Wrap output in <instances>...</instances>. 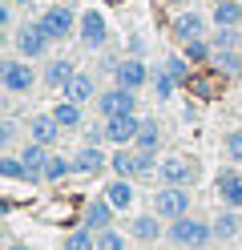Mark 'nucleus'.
<instances>
[{"label": "nucleus", "mask_w": 242, "mask_h": 250, "mask_svg": "<svg viewBox=\"0 0 242 250\" xmlns=\"http://www.w3.org/2000/svg\"><path fill=\"white\" fill-rule=\"evenodd\" d=\"M77 37H81V44L85 49H105V41H109V24H105V17L97 8H89V12H81V24H77Z\"/></svg>", "instance_id": "nucleus-8"}, {"label": "nucleus", "mask_w": 242, "mask_h": 250, "mask_svg": "<svg viewBox=\"0 0 242 250\" xmlns=\"http://www.w3.org/2000/svg\"><path fill=\"white\" fill-rule=\"evenodd\" d=\"M69 174H77V169H73V158L48 153V162H44V182H48V186H57V182H65Z\"/></svg>", "instance_id": "nucleus-27"}, {"label": "nucleus", "mask_w": 242, "mask_h": 250, "mask_svg": "<svg viewBox=\"0 0 242 250\" xmlns=\"http://www.w3.org/2000/svg\"><path fill=\"white\" fill-rule=\"evenodd\" d=\"M101 142H109V133H105V117H101V125H89V129H85V146H101Z\"/></svg>", "instance_id": "nucleus-35"}, {"label": "nucleus", "mask_w": 242, "mask_h": 250, "mask_svg": "<svg viewBox=\"0 0 242 250\" xmlns=\"http://www.w3.org/2000/svg\"><path fill=\"white\" fill-rule=\"evenodd\" d=\"M81 226H89V230H105V226H113V202L101 194V198H93L89 206H85V214H81Z\"/></svg>", "instance_id": "nucleus-16"}, {"label": "nucleus", "mask_w": 242, "mask_h": 250, "mask_svg": "<svg viewBox=\"0 0 242 250\" xmlns=\"http://www.w3.org/2000/svg\"><path fill=\"white\" fill-rule=\"evenodd\" d=\"M41 24H44V33L53 37L57 44H65V41H69V37L77 33L81 17H77V12L69 8V0H65V4H48V8L41 12Z\"/></svg>", "instance_id": "nucleus-4"}, {"label": "nucleus", "mask_w": 242, "mask_h": 250, "mask_svg": "<svg viewBox=\"0 0 242 250\" xmlns=\"http://www.w3.org/2000/svg\"><path fill=\"white\" fill-rule=\"evenodd\" d=\"M214 194H218L222 206L242 210V169H222V174L214 178Z\"/></svg>", "instance_id": "nucleus-11"}, {"label": "nucleus", "mask_w": 242, "mask_h": 250, "mask_svg": "<svg viewBox=\"0 0 242 250\" xmlns=\"http://www.w3.org/2000/svg\"><path fill=\"white\" fill-rule=\"evenodd\" d=\"M12 137H16V121H4V125H0V146H12Z\"/></svg>", "instance_id": "nucleus-37"}, {"label": "nucleus", "mask_w": 242, "mask_h": 250, "mask_svg": "<svg viewBox=\"0 0 242 250\" xmlns=\"http://www.w3.org/2000/svg\"><path fill=\"white\" fill-rule=\"evenodd\" d=\"M53 117L61 121V129H81V125H85V113H81V105L69 101V97H61V101L53 105Z\"/></svg>", "instance_id": "nucleus-22"}, {"label": "nucleus", "mask_w": 242, "mask_h": 250, "mask_svg": "<svg viewBox=\"0 0 242 250\" xmlns=\"http://www.w3.org/2000/svg\"><path fill=\"white\" fill-rule=\"evenodd\" d=\"M133 146L145 149V153H157V146H161V125H157L154 117H141V129H137V137H133Z\"/></svg>", "instance_id": "nucleus-24"}, {"label": "nucleus", "mask_w": 242, "mask_h": 250, "mask_svg": "<svg viewBox=\"0 0 242 250\" xmlns=\"http://www.w3.org/2000/svg\"><path fill=\"white\" fill-rule=\"evenodd\" d=\"M161 222H166V218H161L157 210L129 218V238H137V242H157V238H161Z\"/></svg>", "instance_id": "nucleus-14"}, {"label": "nucleus", "mask_w": 242, "mask_h": 250, "mask_svg": "<svg viewBox=\"0 0 242 250\" xmlns=\"http://www.w3.org/2000/svg\"><path fill=\"white\" fill-rule=\"evenodd\" d=\"M157 182H166V186H194L198 182V158H190V153H170V158H161Z\"/></svg>", "instance_id": "nucleus-5"}, {"label": "nucleus", "mask_w": 242, "mask_h": 250, "mask_svg": "<svg viewBox=\"0 0 242 250\" xmlns=\"http://www.w3.org/2000/svg\"><path fill=\"white\" fill-rule=\"evenodd\" d=\"M97 250H129V238L117 234L113 226H105V230H97Z\"/></svg>", "instance_id": "nucleus-31"}, {"label": "nucleus", "mask_w": 242, "mask_h": 250, "mask_svg": "<svg viewBox=\"0 0 242 250\" xmlns=\"http://www.w3.org/2000/svg\"><path fill=\"white\" fill-rule=\"evenodd\" d=\"M137 129H141V117L137 113H113V117H105V133H109L113 146H133Z\"/></svg>", "instance_id": "nucleus-9"}, {"label": "nucleus", "mask_w": 242, "mask_h": 250, "mask_svg": "<svg viewBox=\"0 0 242 250\" xmlns=\"http://www.w3.org/2000/svg\"><path fill=\"white\" fill-rule=\"evenodd\" d=\"M12 21H16V4H12V0H4V4H0V28H16Z\"/></svg>", "instance_id": "nucleus-36"}, {"label": "nucleus", "mask_w": 242, "mask_h": 250, "mask_svg": "<svg viewBox=\"0 0 242 250\" xmlns=\"http://www.w3.org/2000/svg\"><path fill=\"white\" fill-rule=\"evenodd\" d=\"M65 250H97V230H89V226L73 230L69 238H65Z\"/></svg>", "instance_id": "nucleus-30"}, {"label": "nucleus", "mask_w": 242, "mask_h": 250, "mask_svg": "<svg viewBox=\"0 0 242 250\" xmlns=\"http://www.w3.org/2000/svg\"><path fill=\"white\" fill-rule=\"evenodd\" d=\"M73 77H77V65H73L69 57H53V61L44 65V81L53 85V89H65Z\"/></svg>", "instance_id": "nucleus-20"}, {"label": "nucleus", "mask_w": 242, "mask_h": 250, "mask_svg": "<svg viewBox=\"0 0 242 250\" xmlns=\"http://www.w3.org/2000/svg\"><path fill=\"white\" fill-rule=\"evenodd\" d=\"M170 33H174V41H194V37H206V21L198 17V12H182V17H177L174 21V28H170Z\"/></svg>", "instance_id": "nucleus-21"}, {"label": "nucleus", "mask_w": 242, "mask_h": 250, "mask_svg": "<svg viewBox=\"0 0 242 250\" xmlns=\"http://www.w3.org/2000/svg\"><path fill=\"white\" fill-rule=\"evenodd\" d=\"M109 169L121 178H137V149L117 146V153H109Z\"/></svg>", "instance_id": "nucleus-23"}, {"label": "nucleus", "mask_w": 242, "mask_h": 250, "mask_svg": "<svg viewBox=\"0 0 242 250\" xmlns=\"http://www.w3.org/2000/svg\"><path fill=\"white\" fill-rule=\"evenodd\" d=\"M214 24L218 28H238L242 24V4L238 0H218L214 4Z\"/></svg>", "instance_id": "nucleus-25"}, {"label": "nucleus", "mask_w": 242, "mask_h": 250, "mask_svg": "<svg viewBox=\"0 0 242 250\" xmlns=\"http://www.w3.org/2000/svg\"><path fill=\"white\" fill-rule=\"evenodd\" d=\"M12 44H16V53H21V57H28V61H44L48 49H53L57 41L44 33L41 21H28V24H21V28H12Z\"/></svg>", "instance_id": "nucleus-2"}, {"label": "nucleus", "mask_w": 242, "mask_h": 250, "mask_svg": "<svg viewBox=\"0 0 242 250\" xmlns=\"http://www.w3.org/2000/svg\"><path fill=\"white\" fill-rule=\"evenodd\" d=\"M238 28H218L214 33V49H238Z\"/></svg>", "instance_id": "nucleus-34"}, {"label": "nucleus", "mask_w": 242, "mask_h": 250, "mask_svg": "<svg viewBox=\"0 0 242 250\" xmlns=\"http://www.w3.org/2000/svg\"><path fill=\"white\" fill-rule=\"evenodd\" d=\"M105 166H109V153L101 146H81L73 153V169H77V174H101Z\"/></svg>", "instance_id": "nucleus-15"}, {"label": "nucleus", "mask_w": 242, "mask_h": 250, "mask_svg": "<svg viewBox=\"0 0 242 250\" xmlns=\"http://www.w3.org/2000/svg\"><path fill=\"white\" fill-rule=\"evenodd\" d=\"M113 77H117V85H125V89H133V93H141L145 85H150V69H145V61H137V57H129V61H117L113 65Z\"/></svg>", "instance_id": "nucleus-10"}, {"label": "nucleus", "mask_w": 242, "mask_h": 250, "mask_svg": "<svg viewBox=\"0 0 242 250\" xmlns=\"http://www.w3.org/2000/svg\"><path fill=\"white\" fill-rule=\"evenodd\" d=\"M61 93H65L69 101H77V105H89V101H97V81H93L89 73H77Z\"/></svg>", "instance_id": "nucleus-19"}, {"label": "nucleus", "mask_w": 242, "mask_h": 250, "mask_svg": "<svg viewBox=\"0 0 242 250\" xmlns=\"http://www.w3.org/2000/svg\"><path fill=\"white\" fill-rule=\"evenodd\" d=\"M226 153H230V158H242V133H230V137H226Z\"/></svg>", "instance_id": "nucleus-38"}, {"label": "nucleus", "mask_w": 242, "mask_h": 250, "mask_svg": "<svg viewBox=\"0 0 242 250\" xmlns=\"http://www.w3.org/2000/svg\"><path fill=\"white\" fill-rule=\"evenodd\" d=\"M101 194L113 202V210H129V206H133V198H137V190H133V178H121V174L113 178Z\"/></svg>", "instance_id": "nucleus-18"}, {"label": "nucleus", "mask_w": 242, "mask_h": 250, "mask_svg": "<svg viewBox=\"0 0 242 250\" xmlns=\"http://www.w3.org/2000/svg\"><path fill=\"white\" fill-rule=\"evenodd\" d=\"M214 4H218V0H214Z\"/></svg>", "instance_id": "nucleus-42"}, {"label": "nucleus", "mask_w": 242, "mask_h": 250, "mask_svg": "<svg viewBox=\"0 0 242 250\" xmlns=\"http://www.w3.org/2000/svg\"><path fill=\"white\" fill-rule=\"evenodd\" d=\"M21 158H24V166H28V182H32V186H37V182H44L48 146H41V142H32V137H28V146L21 149Z\"/></svg>", "instance_id": "nucleus-17"}, {"label": "nucleus", "mask_w": 242, "mask_h": 250, "mask_svg": "<svg viewBox=\"0 0 242 250\" xmlns=\"http://www.w3.org/2000/svg\"><path fill=\"white\" fill-rule=\"evenodd\" d=\"M161 65L170 69V77H174L177 85H182L186 77H190V61H186V53H182V57H166V61H161Z\"/></svg>", "instance_id": "nucleus-33"}, {"label": "nucleus", "mask_w": 242, "mask_h": 250, "mask_svg": "<svg viewBox=\"0 0 242 250\" xmlns=\"http://www.w3.org/2000/svg\"><path fill=\"white\" fill-rule=\"evenodd\" d=\"M97 113L113 117V113H137V93L125 85H113L105 93H97Z\"/></svg>", "instance_id": "nucleus-7"}, {"label": "nucleus", "mask_w": 242, "mask_h": 250, "mask_svg": "<svg viewBox=\"0 0 242 250\" xmlns=\"http://www.w3.org/2000/svg\"><path fill=\"white\" fill-rule=\"evenodd\" d=\"M182 53L190 65H206V61H214V41H206V37H194L182 44Z\"/></svg>", "instance_id": "nucleus-26"}, {"label": "nucleus", "mask_w": 242, "mask_h": 250, "mask_svg": "<svg viewBox=\"0 0 242 250\" xmlns=\"http://www.w3.org/2000/svg\"><path fill=\"white\" fill-rule=\"evenodd\" d=\"M214 222V242H234L238 234H242V210H234V206H222V214L218 218H210Z\"/></svg>", "instance_id": "nucleus-13"}, {"label": "nucleus", "mask_w": 242, "mask_h": 250, "mask_svg": "<svg viewBox=\"0 0 242 250\" xmlns=\"http://www.w3.org/2000/svg\"><path fill=\"white\" fill-rule=\"evenodd\" d=\"M12 4H16V8H21V4H37V0H12Z\"/></svg>", "instance_id": "nucleus-41"}, {"label": "nucleus", "mask_w": 242, "mask_h": 250, "mask_svg": "<svg viewBox=\"0 0 242 250\" xmlns=\"http://www.w3.org/2000/svg\"><path fill=\"white\" fill-rule=\"evenodd\" d=\"M150 89H154V97H157V101H166V97H174L177 81L170 77V69L161 65V69H154V77H150Z\"/></svg>", "instance_id": "nucleus-29"}, {"label": "nucleus", "mask_w": 242, "mask_h": 250, "mask_svg": "<svg viewBox=\"0 0 242 250\" xmlns=\"http://www.w3.org/2000/svg\"><path fill=\"white\" fill-rule=\"evenodd\" d=\"M190 206H194V198H190L186 186H166V182H161V190H154V210L166 218V222L190 214Z\"/></svg>", "instance_id": "nucleus-6"}, {"label": "nucleus", "mask_w": 242, "mask_h": 250, "mask_svg": "<svg viewBox=\"0 0 242 250\" xmlns=\"http://www.w3.org/2000/svg\"><path fill=\"white\" fill-rule=\"evenodd\" d=\"M161 4H177V8H182V4H190V0H161Z\"/></svg>", "instance_id": "nucleus-40"}, {"label": "nucleus", "mask_w": 242, "mask_h": 250, "mask_svg": "<svg viewBox=\"0 0 242 250\" xmlns=\"http://www.w3.org/2000/svg\"><path fill=\"white\" fill-rule=\"evenodd\" d=\"M214 65H218L222 73H230V77H238V73H242V57H238L234 49H214Z\"/></svg>", "instance_id": "nucleus-32"}, {"label": "nucleus", "mask_w": 242, "mask_h": 250, "mask_svg": "<svg viewBox=\"0 0 242 250\" xmlns=\"http://www.w3.org/2000/svg\"><path fill=\"white\" fill-rule=\"evenodd\" d=\"M0 85H4V93H12V97H24V93H32V85H37V73H32V61L28 57H12L0 65Z\"/></svg>", "instance_id": "nucleus-3"}, {"label": "nucleus", "mask_w": 242, "mask_h": 250, "mask_svg": "<svg viewBox=\"0 0 242 250\" xmlns=\"http://www.w3.org/2000/svg\"><path fill=\"white\" fill-rule=\"evenodd\" d=\"M170 242L182 246V250H202L214 242V222H206V218H194V214H182L170 222Z\"/></svg>", "instance_id": "nucleus-1"}, {"label": "nucleus", "mask_w": 242, "mask_h": 250, "mask_svg": "<svg viewBox=\"0 0 242 250\" xmlns=\"http://www.w3.org/2000/svg\"><path fill=\"white\" fill-rule=\"evenodd\" d=\"M0 178H8V182H28V166L21 153H4L0 158Z\"/></svg>", "instance_id": "nucleus-28"}, {"label": "nucleus", "mask_w": 242, "mask_h": 250, "mask_svg": "<svg viewBox=\"0 0 242 250\" xmlns=\"http://www.w3.org/2000/svg\"><path fill=\"white\" fill-rule=\"evenodd\" d=\"M4 250H32V246H28V242H16V238H12V242H8Z\"/></svg>", "instance_id": "nucleus-39"}, {"label": "nucleus", "mask_w": 242, "mask_h": 250, "mask_svg": "<svg viewBox=\"0 0 242 250\" xmlns=\"http://www.w3.org/2000/svg\"><path fill=\"white\" fill-rule=\"evenodd\" d=\"M61 133L65 129H61V121L53 113H37V117L28 121V137H32V142H41V146H48V149L61 142Z\"/></svg>", "instance_id": "nucleus-12"}]
</instances>
